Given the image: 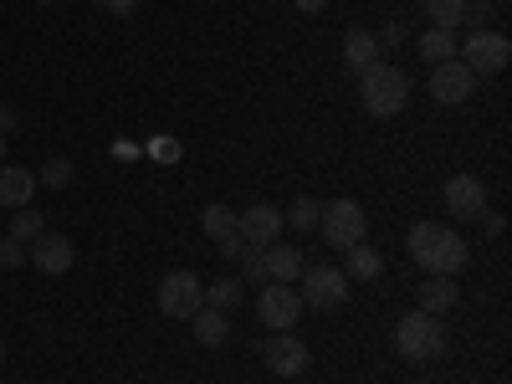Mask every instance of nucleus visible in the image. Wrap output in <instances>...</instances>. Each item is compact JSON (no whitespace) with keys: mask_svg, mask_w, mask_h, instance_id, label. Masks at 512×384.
I'll return each instance as SVG.
<instances>
[{"mask_svg":"<svg viewBox=\"0 0 512 384\" xmlns=\"http://www.w3.org/2000/svg\"><path fill=\"white\" fill-rule=\"evenodd\" d=\"M487 16H492V0H466V11H461V21H472L477 31L487 26Z\"/></svg>","mask_w":512,"mask_h":384,"instance_id":"29","label":"nucleus"},{"mask_svg":"<svg viewBox=\"0 0 512 384\" xmlns=\"http://www.w3.org/2000/svg\"><path fill=\"white\" fill-rule=\"evenodd\" d=\"M241 246H246L241 236H226V241H221V256H226V262H236V256H241Z\"/></svg>","mask_w":512,"mask_h":384,"instance_id":"34","label":"nucleus"},{"mask_svg":"<svg viewBox=\"0 0 512 384\" xmlns=\"http://www.w3.org/2000/svg\"><path fill=\"white\" fill-rule=\"evenodd\" d=\"M256 313H262V323L272 333H287L297 323V313H303V297H297L292 282H267L262 287V303H256Z\"/></svg>","mask_w":512,"mask_h":384,"instance_id":"8","label":"nucleus"},{"mask_svg":"<svg viewBox=\"0 0 512 384\" xmlns=\"http://www.w3.org/2000/svg\"><path fill=\"white\" fill-rule=\"evenodd\" d=\"M36 185H47V190H67L72 185V159H47V164H41V175H36Z\"/></svg>","mask_w":512,"mask_h":384,"instance_id":"26","label":"nucleus"},{"mask_svg":"<svg viewBox=\"0 0 512 384\" xmlns=\"http://www.w3.org/2000/svg\"><path fill=\"white\" fill-rule=\"evenodd\" d=\"M200 226H205V236L226 241V236H236V210L231 205H205L200 210Z\"/></svg>","mask_w":512,"mask_h":384,"instance_id":"22","label":"nucleus"},{"mask_svg":"<svg viewBox=\"0 0 512 384\" xmlns=\"http://www.w3.org/2000/svg\"><path fill=\"white\" fill-rule=\"evenodd\" d=\"M241 277H251V282H267V251L262 246H241Z\"/></svg>","mask_w":512,"mask_h":384,"instance_id":"27","label":"nucleus"},{"mask_svg":"<svg viewBox=\"0 0 512 384\" xmlns=\"http://www.w3.org/2000/svg\"><path fill=\"white\" fill-rule=\"evenodd\" d=\"M420 57L431 62V67H436V62H451V57H456V31H441V26H431V31L420 36Z\"/></svg>","mask_w":512,"mask_h":384,"instance_id":"20","label":"nucleus"},{"mask_svg":"<svg viewBox=\"0 0 512 384\" xmlns=\"http://www.w3.org/2000/svg\"><path fill=\"white\" fill-rule=\"evenodd\" d=\"M262 359H267L272 374L292 379V374H303V369H308V344H303V338H292V328H287V333H272V338H267Z\"/></svg>","mask_w":512,"mask_h":384,"instance_id":"11","label":"nucleus"},{"mask_svg":"<svg viewBox=\"0 0 512 384\" xmlns=\"http://www.w3.org/2000/svg\"><path fill=\"white\" fill-rule=\"evenodd\" d=\"M303 308H338L349 297V277L338 267H303Z\"/></svg>","mask_w":512,"mask_h":384,"instance_id":"7","label":"nucleus"},{"mask_svg":"<svg viewBox=\"0 0 512 384\" xmlns=\"http://www.w3.org/2000/svg\"><path fill=\"white\" fill-rule=\"evenodd\" d=\"M36 6H57V0H36Z\"/></svg>","mask_w":512,"mask_h":384,"instance_id":"38","label":"nucleus"},{"mask_svg":"<svg viewBox=\"0 0 512 384\" xmlns=\"http://www.w3.org/2000/svg\"><path fill=\"white\" fill-rule=\"evenodd\" d=\"M441 195H446V210H451L456 221H477L482 210H487V190H482L477 175H451Z\"/></svg>","mask_w":512,"mask_h":384,"instance_id":"10","label":"nucleus"},{"mask_svg":"<svg viewBox=\"0 0 512 384\" xmlns=\"http://www.w3.org/2000/svg\"><path fill=\"white\" fill-rule=\"evenodd\" d=\"M236 303H241V277H221V282H210V287H205V308L231 313Z\"/></svg>","mask_w":512,"mask_h":384,"instance_id":"23","label":"nucleus"},{"mask_svg":"<svg viewBox=\"0 0 512 384\" xmlns=\"http://www.w3.org/2000/svg\"><path fill=\"white\" fill-rule=\"evenodd\" d=\"M461 62L472 72H502L512 62V41L502 31H472V36H466V47H461Z\"/></svg>","mask_w":512,"mask_h":384,"instance_id":"6","label":"nucleus"},{"mask_svg":"<svg viewBox=\"0 0 512 384\" xmlns=\"http://www.w3.org/2000/svg\"><path fill=\"white\" fill-rule=\"evenodd\" d=\"M0 364H6V344H0Z\"/></svg>","mask_w":512,"mask_h":384,"instance_id":"39","label":"nucleus"},{"mask_svg":"<svg viewBox=\"0 0 512 384\" xmlns=\"http://www.w3.org/2000/svg\"><path fill=\"white\" fill-rule=\"evenodd\" d=\"M26 267V246L16 236H0V272H21Z\"/></svg>","mask_w":512,"mask_h":384,"instance_id":"28","label":"nucleus"},{"mask_svg":"<svg viewBox=\"0 0 512 384\" xmlns=\"http://www.w3.org/2000/svg\"><path fill=\"white\" fill-rule=\"evenodd\" d=\"M195 308H205V282L195 272H185V267L164 272V282H159V313L164 318H195Z\"/></svg>","mask_w":512,"mask_h":384,"instance_id":"4","label":"nucleus"},{"mask_svg":"<svg viewBox=\"0 0 512 384\" xmlns=\"http://www.w3.org/2000/svg\"><path fill=\"white\" fill-rule=\"evenodd\" d=\"M103 11H113V16H134V0H98Z\"/></svg>","mask_w":512,"mask_h":384,"instance_id":"33","label":"nucleus"},{"mask_svg":"<svg viewBox=\"0 0 512 384\" xmlns=\"http://www.w3.org/2000/svg\"><path fill=\"white\" fill-rule=\"evenodd\" d=\"M0 164H6V139H0Z\"/></svg>","mask_w":512,"mask_h":384,"instance_id":"37","label":"nucleus"},{"mask_svg":"<svg viewBox=\"0 0 512 384\" xmlns=\"http://www.w3.org/2000/svg\"><path fill=\"white\" fill-rule=\"evenodd\" d=\"M0 384H6V379H0Z\"/></svg>","mask_w":512,"mask_h":384,"instance_id":"40","label":"nucleus"},{"mask_svg":"<svg viewBox=\"0 0 512 384\" xmlns=\"http://www.w3.org/2000/svg\"><path fill=\"white\" fill-rule=\"evenodd\" d=\"M318 216H323V205L313 200V195H297L292 205H287V216H282V226H292V231H318Z\"/></svg>","mask_w":512,"mask_h":384,"instance_id":"19","label":"nucleus"},{"mask_svg":"<svg viewBox=\"0 0 512 384\" xmlns=\"http://www.w3.org/2000/svg\"><path fill=\"white\" fill-rule=\"evenodd\" d=\"M344 57H349L354 72H364V67H374V57H379V41H374L369 31H349V36H344Z\"/></svg>","mask_w":512,"mask_h":384,"instance_id":"21","label":"nucleus"},{"mask_svg":"<svg viewBox=\"0 0 512 384\" xmlns=\"http://www.w3.org/2000/svg\"><path fill=\"white\" fill-rule=\"evenodd\" d=\"M31 267H36L41 277H62V272H72V241L41 231V236L31 241Z\"/></svg>","mask_w":512,"mask_h":384,"instance_id":"13","label":"nucleus"},{"mask_svg":"<svg viewBox=\"0 0 512 384\" xmlns=\"http://www.w3.org/2000/svg\"><path fill=\"white\" fill-rule=\"evenodd\" d=\"M461 11H466V0H425V16H431V26H441V31H456Z\"/></svg>","mask_w":512,"mask_h":384,"instance_id":"25","label":"nucleus"},{"mask_svg":"<svg viewBox=\"0 0 512 384\" xmlns=\"http://www.w3.org/2000/svg\"><path fill=\"white\" fill-rule=\"evenodd\" d=\"M41 231H47V221H41V210H36V205H21L16 216H11V236H16L21 246H26V241H36Z\"/></svg>","mask_w":512,"mask_h":384,"instance_id":"24","label":"nucleus"},{"mask_svg":"<svg viewBox=\"0 0 512 384\" xmlns=\"http://www.w3.org/2000/svg\"><path fill=\"white\" fill-rule=\"evenodd\" d=\"M277 231H282V210L277 205H251L246 216H236V236L246 246H277Z\"/></svg>","mask_w":512,"mask_h":384,"instance_id":"12","label":"nucleus"},{"mask_svg":"<svg viewBox=\"0 0 512 384\" xmlns=\"http://www.w3.org/2000/svg\"><path fill=\"white\" fill-rule=\"evenodd\" d=\"M303 277V251L297 246H267V282H292Z\"/></svg>","mask_w":512,"mask_h":384,"instance_id":"18","label":"nucleus"},{"mask_svg":"<svg viewBox=\"0 0 512 384\" xmlns=\"http://www.w3.org/2000/svg\"><path fill=\"white\" fill-rule=\"evenodd\" d=\"M16 123H21V113H16L11 103H0V139H6V134H11Z\"/></svg>","mask_w":512,"mask_h":384,"instance_id":"32","label":"nucleus"},{"mask_svg":"<svg viewBox=\"0 0 512 384\" xmlns=\"http://www.w3.org/2000/svg\"><path fill=\"white\" fill-rule=\"evenodd\" d=\"M410 256H415V267L420 272H431V277H456L466 267V241L451 231V226H436V221H415L410 226Z\"/></svg>","mask_w":512,"mask_h":384,"instance_id":"1","label":"nucleus"},{"mask_svg":"<svg viewBox=\"0 0 512 384\" xmlns=\"http://www.w3.org/2000/svg\"><path fill=\"white\" fill-rule=\"evenodd\" d=\"M318 226H323V241H328V246L349 251V246L364 241V210H359V200H328L323 216H318Z\"/></svg>","mask_w":512,"mask_h":384,"instance_id":"5","label":"nucleus"},{"mask_svg":"<svg viewBox=\"0 0 512 384\" xmlns=\"http://www.w3.org/2000/svg\"><path fill=\"white\" fill-rule=\"evenodd\" d=\"M190 323H195V344H205V349H221L231 338V318L221 308H195Z\"/></svg>","mask_w":512,"mask_h":384,"instance_id":"16","label":"nucleus"},{"mask_svg":"<svg viewBox=\"0 0 512 384\" xmlns=\"http://www.w3.org/2000/svg\"><path fill=\"white\" fill-rule=\"evenodd\" d=\"M395 349H400V359H410V364H425V359H441L446 354V328L431 318V313H405L400 323H395Z\"/></svg>","mask_w":512,"mask_h":384,"instance_id":"3","label":"nucleus"},{"mask_svg":"<svg viewBox=\"0 0 512 384\" xmlns=\"http://www.w3.org/2000/svg\"><path fill=\"white\" fill-rule=\"evenodd\" d=\"M149 154H154V159H164V164H175V159H180V144H175V139H159Z\"/></svg>","mask_w":512,"mask_h":384,"instance_id":"30","label":"nucleus"},{"mask_svg":"<svg viewBox=\"0 0 512 384\" xmlns=\"http://www.w3.org/2000/svg\"><path fill=\"white\" fill-rule=\"evenodd\" d=\"M477 221L487 226V236H502V231H507V221H502V216H487V210H482V216H477Z\"/></svg>","mask_w":512,"mask_h":384,"instance_id":"35","label":"nucleus"},{"mask_svg":"<svg viewBox=\"0 0 512 384\" xmlns=\"http://www.w3.org/2000/svg\"><path fill=\"white\" fill-rule=\"evenodd\" d=\"M400 36H405V26H400V21H390V26H384L374 41H379V47H400Z\"/></svg>","mask_w":512,"mask_h":384,"instance_id":"31","label":"nucleus"},{"mask_svg":"<svg viewBox=\"0 0 512 384\" xmlns=\"http://www.w3.org/2000/svg\"><path fill=\"white\" fill-rule=\"evenodd\" d=\"M292 6H297V11H308V16H318V11L328 6V0H292Z\"/></svg>","mask_w":512,"mask_h":384,"instance_id":"36","label":"nucleus"},{"mask_svg":"<svg viewBox=\"0 0 512 384\" xmlns=\"http://www.w3.org/2000/svg\"><path fill=\"white\" fill-rule=\"evenodd\" d=\"M359 98H364V113L395 118V113L410 103V77H405L400 67H390V62H374V67H364Z\"/></svg>","mask_w":512,"mask_h":384,"instance_id":"2","label":"nucleus"},{"mask_svg":"<svg viewBox=\"0 0 512 384\" xmlns=\"http://www.w3.org/2000/svg\"><path fill=\"white\" fill-rule=\"evenodd\" d=\"M472 88H477V72L466 67L461 57L431 67V98L436 103H466V98H472Z\"/></svg>","mask_w":512,"mask_h":384,"instance_id":"9","label":"nucleus"},{"mask_svg":"<svg viewBox=\"0 0 512 384\" xmlns=\"http://www.w3.org/2000/svg\"><path fill=\"white\" fill-rule=\"evenodd\" d=\"M31 195H36V175H31V169L0 164V205H6V210H21V205H31Z\"/></svg>","mask_w":512,"mask_h":384,"instance_id":"14","label":"nucleus"},{"mask_svg":"<svg viewBox=\"0 0 512 384\" xmlns=\"http://www.w3.org/2000/svg\"><path fill=\"white\" fill-rule=\"evenodd\" d=\"M338 272H344V277H359V282H374V277L384 272V256H379L374 246H364V241H359V246H349V251H344V267H338Z\"/></svg>","mask_w":512,"mask_h":384,"instance_id":"17","label":"nucleus"},{"mask_svg":"<svg viewBox=\"0 0 512 384\" xmlns=\"http://www.w3.org/2000/svg\"><path fill=\"white\" fill-rule=\"evenodd\" d=\"M456 303H461V292H456L451 277H425V282H420V313L441 318V313H451Z\"/></svg>","mask_w":512,"mask_h":384,"instance_id":"15","label":"nucleus"}]
</instances>
